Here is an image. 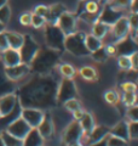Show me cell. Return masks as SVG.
Masks as SVG:
<instances>
[{"label": "cell", "mask_w": 138, "mask_h": 146, "mask_svg": "<svg viewBox=\"0 0 138 146\" xmlns=\"http://www.w3.org/2000/svg\"><path fill=\"white\" fill-rule=\"evenodd\" d=\"M87 146H107V138L101 140V141H97L95 144H91V145H87Z\"/></svg>", "instance_id": "681fc988"}, {"label": "cell", "mask_w": 138, "mask_h": 146, "mask_svg": "<svg viewBox=\"0 0 138 146\" xmlns=\"http://www.w3.org/2000/svg\"><path fill=\"white\" fill-rule=\"evenodd\" d=\"M78 74L81 77V79L90 82V83H95V82H97L99 79L98 71L96 70V67L90 66V65L80 67L79 71H78Z\"/></svg>", "instance_id": "44dd1931"}, {"label": "cell", "mask_w": 138, "mask_h": 146, "mask_svg": "<svg viewBox=\"0 0 138 146\" xmlns=\"http://www.w3.org/2000/svg\"><path fill=\"white\" fill-rule=\"evenodd\" d=\"M125 119H127L128 122H138V104L133 105L131 107H127Z\"/></svg>", "instance_id": "8d00e7d4"}, {"label": "cell", "mask_w": 138, "mask_h": 146, "mask_svg": "<svg viewBox=\"0 0 138 146\" xmlns=\"http://www.w3.org/2000/svg\"><path fill=\"white\" fill-rule=\"evenodd\" d=\"M61 54L62 52L52 50L47 46L45 49L40 48L34 60L29 65L30 72L33 74H50V73H52L61 61Z\"/></svg>", "instance_id": "7a4b0ae2"}, {"label": "cell", "mask_w": 138, "mask_h": 146, "mask_svg": "<svg viewBox=\"0 0 138 146\" xmlns=\"http://www.w3.org/2000/svg\"><path fill=\"white\" fill-rule=\"evenodd\" d=\"M124 15H125L124 12L118 11V10H115V9L110 7L108 4H104V5H102V7H101L98 21L104 22V23H107L109 26H113L115 22Z\"/></svg>", "instance_id": "2e32d148"}, {"label": "cell", "mask_w": 138, "mask_h": 146, "mask_svg": "<svg viewBox=\"0 0 138 146\" xmlns=\"http://www.w3.org/2000/svg\"><path fill=\"white\" fill-rule=\"evenodd\" d=\"M136 85H137V91H136V93L138 95V77H137V80H136Z\"/></svg>", "instance_id": "9f6ffc18"}, {"label": "cell", "mask_w": 138, "mask_h": 146, "mask_svg": "<svg viewBox=\"0 0 138 146\" xmlns=\"http://www.w3.org/2000/svg\"><path fill=\"white\" fill-rule=\"evenodd\" d=\"M130 12H138V0H132Z\"/></svg>", "instance_id": "c3c4849f"}, {"label": "cell", "mask_w": 138, "mask_h": 146, "mask_svg": "<svg viewBox=\"0 0 138 146\" xmlns=\"http://www.w3.org/2000/svg\"><path fill=\"white\" fill-rule=\"evenodd\" d=\"M6 4H9V0H0V7L6 5Z\"/></svg>", "instance_id": "816d5d0a"}, {"label": "cell", "mask_w": 138, "mask_h": 146, "mask_svg": "<svg viewBox=\"0 0 138 146\" xmlns=\"http://www.w3.org/2000/svg\"><path fill=\"white\" fill-rule=\"evenodd\" d=\"M0 58H1V62H3L4 67H12V66L20 65V63L22 62L20 50H15V49H11V48L1 51V54H0Z\"/></svg>", "instance_id": "ac0fdd59"}, {"label": "cell", "mask_w": 138, "mask_h": 146, "mask_svg": "<svg viewBox=\"0 0 138 146\" xmlns=\"http://www.w3.org/2000/svg\"><path fill=\"white\" fill-rule=\"evenodd\" d=\"M32 129H33V128H30V125L28 123L20 116V117H17L16 119H13L10 124H7L4 130H6L9 134L16 136L18 139L24 140V138L29 134V131Z\"/></svg>", "instance_id": "30bf717a"}, {"label": "cell", "mask_w": 138, "mask_h": 146, "mask_svg": "<svg viewBox=\"0 0 138 146\" xmlns=\"http://www.w3.org/2000/svg\"><path fill=\"white\" fill-rule=\"evenodd\" d=\"M11 20V7L9 4L0 7V23L6 26Z\"/></svg>", "instance_id": "836d02e7"}, {"label": "cell", "mask_w": 138, "mask_h": 146, "mask_svg": "<svg viewBox=\"0 0 138 146\" xmlns=\"http://www.w3.org/2000/svg\"><path fill=\"white\" fill-rule=\"evenodd\" d=\"M120 100L122 101V105L127 107H131L133 105H136L138 101V95L135 91H124L122 96L120 98Z\"/></svg>", "instance_id": "4dcf8cb0"}, {"label": "cell", "mask_w": 138, "mask_h": 146, "mask_svg": "<svg viewBox=\"0 0 138 146\" xmlns=\"http://www.w3.org/2000/svg\"><path fill=\"white\" fill-rule=\"evenodd\" d=\"M130 58H131L132 71L138 72V50H137V51H135L133 54H131V55H130Z\"/></svg>", "instance_id": "7dc6e473"}, {"label": "cell", "mask_w": 138, "mask_h": 146, "mask_svg": "<svg viewBox=\"0 0 138 146\" xmlns=\"http://www.w3.org/2000/svg\"><path fill=\"white\" fill-rule=\"evenodd\" d=\"M43 146H45V145H43Z\"/></svg>", "instance_id": "91938a15"}, {"label": "cell", "mask_w": 138, "mask_h": 146, "mask_svg": "<svg viewBox=\"0 0 138 146\" xmlns=\"http://www.w3.org/2000/svg\"><path fill=\"white\" fill-rule=\"evenodd\" d=\"M85 45H86L87 50H89L90 54H91V52L96 51V50H98L99 48H102L104 45V42L102 39H98L97 36L92 35L91 33H86V35H85Z\"/></svg>", "instance_id": "4316f807"}, {"label": "cell", "mask_w": 138, "mask_h": 146, "mask_svg": "<svg viewBox=\"0 0 138 146\" xmlns=\"http://www.w3.org/2000/svg\"><path fill=\"white\" fill-rule=\"evenodd\" d=\"M109 1V0H99V3H101V5H104V4H107Z\"/></svg>", "instance_id": "f5cc1de1"}, {"label": "cell", "mask_w": 138, "mask_h": 146, "mask_svg": "<svg viewBox=\"0 0 138 146\" xmlns=\"http://www.w3.org/2000/svg\"><path fill=\"white\" fill-rule=\"evenodd\" d=\"M78 23H79V20H78L76 13L67 10L59 16L56 25L63 32L64 35H69L78 31Z\"/></svg>", "instance_id": "9c48e42d"}, {"label": "cell", "mask_w": 138, "mask_h": 146, "mask_svg": "<svg viewBox=\"0 0 138 146\" xmlns=\"http://www.w3.org/2000/svg\"><path fill=\"white\" fill-rule=\"evenodd\" d=\"M130 34H131V28H130V25H128L127 16L124 15V16H121L120 18H119L112 27H110V32L108 34V36H110L109 43L116 44Z\"/></svg>", "instance_id": "8992f818"}, {"label": "cell", "mask_w": 138, "mask_h": 146, "mask_svg": "<svg viewBox=\"0 0 138 146\" xmlns=\"http://www.w3.org/2000/svg\"><path fill=\"white\" fill-rule=\"evenodd\" d=\"M0 139H1L4 146H23V140L18 139L11 134H9L6 130H1V133H0Z\"/></svg>", "instance_id": "83f0119b"}, {"label": "cell", "mask_w": 138, "mask_h": 146, "mask_svg": "<svg viewBox=\"0 0 138 146\" xmlns=\"http://www.w3.org/2000/svg\"><path fill=\"white\" fill-rule=\"evenodd\" d=\"M120 89L122 91H137V85H136V82H132V80H126L122 84H120Z\"/></svg>", "instance_id": "b9f144b4"}, {"label": "cell", "mask_w": 138, "mask_h": 146, "mask_svg": "<svg viewBox=\"0 0 138 146\" xmlns=\"http://www.w3.org/2000/svg\"><path fill=\"white\" fill-rule=\"evenodd\" d=\"M36 130L39 131V134L41 135V138L44 140L52 138V135L55 134V121H53V116L50 110H46L45 111L44 119L38 125Z\"/></svg>", "instance_id": "4fadbf2b"}, {"label": "cell", "mask_w": 138, "mask_h": 146, "mask_svg": "<svg viewBox=\"0 0 138 146\" xmlns=\"http://www.w3.org/2000/svg\"><path fill=\"white\" fill-rule=\"evenodd\" d=\"M107 146H130V141H126L121 138L109 134L107 136Z\"/></svg>", "instance_id": "d590c367"}, {"label": "cell", "mask_w": 138, "mask_h": 146, "mask_svg": "<svg viewBox=\"0 0 138 146\" xmlns=\"http://www.w3.org/2000/svg\"><path fill=\"white\" fill-rule=\"evenodd\" d=\"M115 46H116V55H127V56H130L131 54L138 50V40L133 36V34H130L115 44Z\"/></svg>", "instance_id": "9a60e30c"}, {"label": "cell", "mask_w": 138, "mask_h": 146, "mask_svg": "<svg viewBox=\"0 0 138 146\" xmlns=\"http://www.w3.org/2000/svg\"><path fill=\"white\" fill-rule=\"evenodd\" d=\"M132 34H133V36H135V38H136V39L138 40V29H137V31L135 32V33H132Z\"/></svg>", "instance_id": "db71d44e"}, {"label": "cell", "mask_w": 138, "mask_h": 146, "mask_svg": "<svg viewBox=\"0 0 138 146\" xmlns=\"http://www.w3.org/2000/svg\"><path fill=\"white\" fill-rule=\"evenodd\" d=\"M107 4L110 7H113V9H115V10H118V11H121V12L128 11L130 12L132 0H109Z\"/></svg>", "instance_id": "f546056e"}, {"label": "cell", "mask_w": 138, "mask_h": 146, "mask_svg": "<svg viewBox=\"0 0 138 146\" xmlns=\"http://www.w3.org/2000/svg\"><path fill=\"white\" fill-rule=\"evenodd\" d=\"M56 70L58 71L61 78H64V79H74L78 76L76 68L68 62H59L56 67Z\"/></svg>", "instance_id": "603a6c76"}, {"label": "cell", "mask_w": 138, "mask_h": 146, "mask_svg": "<svg viewBox=\"0 0 138 146\" xmlns=\"http://www.w3.org/2000/svg\"><path fill=\"white\" fill-rule=\"evenodd\" d=\"M62 106H63V108L66 110V111H68L69 113H72L73 111H75V110L82 107V106H81L80 100L78 99V98H73V99L67 100L66 102H63Z\"/></svg>", "instance_id": "e575fe53"}, {"label": "cell", "mask_w": 138, "mask_h": 146, "mask_svg": "<svg viewBox=\"0 0 138 146\" xmlns=\"http://www.w3.org/2000/svg\"><path fill=\"white\" fill-rule=\"evenodd\" d=\"M30 73H32L30 66L27 65V63H23V62H21L20 65L12 66V67H4V74H5L6 78L10 82H12V83H16V82L24 79Z\"/></svg>", "instance_id": "8fae6325"}, {"label": "cell", "mask_w": 138, "mask_h": 146, "mask_svg": "<svg viewBox=\"0 0 138 146\" xmlns=\"http://www.w3.org/2000/svg\"><path fill=\"white\" fill-rule=\"evenodd\" d=\"M20 116L28 123L30 128L36 129L38 125L41 123V121L44 119L45 111L40 108H35V107H22Z\"/></svg>", "instance_id": "7c38bea8"}, {"label": "cell", "mask_w": 138, "mask_h": 146, "mask_svg": "<svg viewBox=\"0 0 138 146\" xmlns=\"http://www.w3.org/2000/svg\"><path fill=\"white\" fill-rule=\"evenodd\" d=\"M82 136H84V133H82L79 122L72 119V122H69L62 131V145L69 146L75 141H81Z\"/></svg>", "instance_id": "ba28073f"}, {"label": "cell", "mask_w": 138, "mask_h": 146, "mask_svg": "<svg viewBox=\"0 0 138 146\" xmlns=\"http://www.w3.org/2000/svg\"><path fill=\"white\" fill-rule=\"evenodd\" d=\"M109 134H112L118 138H121L126 141H130V133H128V121L127 119H121L119 121L114 127L110 128Z\"/></svg>", "instance_id": "d6986e66"}, {"label": "cell", "mask_w": 138, "mask_h": 146, "mask_svg": "<svg viewBox=\"0 0 138 146\" xmlns=\"http://www.w3.org/2000/svg\"><path fill=\"white\" fill-rule=\"evenodd\" d=\"M18 104L17 94L15 91L0 95V117H5L15 110Z\"/></svg>", "instance_id": "5bb4252c"}, {"label": "cell", "mask_w": 138, "mask_h": 146, "mask_svg": "<svg viewBox=\"0 0 138 146\" xmlns=\"http://www.w3.org/2000/svg\"><path fill=\"white\" fill-rule=\"evenodd\" d=\"M90 57L92 58L93 61L96 62H107L109 60V55L107 54V51H105V49H104V45L102 48H99L98 50H96V51L93 52H91L90 54Z\"/></svg>", "instance_id": "1f68e13d"}, {"label": "cell", "mask_w": 138, "mask_h": 146, "mask_svg": "<svg viewBox=\"0 0 138 146\" xmlns=\"http://www.w3.org/2000/svg\"><path fill=\"white\" fill-rule=\"evenodd\" d=\"M110 27H112V26L104 23V22L97 21V22H95V23L91 26L90 33L92 35L97 36L98 39H102L104 42V39H107V36H108L109 32H110Z\"/></svg>", "instance_id": "7402d4cb"}, {"label": "cell", "mask_w": 138, "mask_h": 146, "mask_svg": "<svg viewBox=\"0 0 138 146\" xmlns=\"http://www.w3.org/2000/svg\"><path fill=\"white\" fill-rule=\"evenodd\" d=\"M47 12H49V6L47 5H44V4H40V5H36L33 13H35V15H39V16H43L46 18V16H47Z\"/></svg>", "instance_id": "7bdbcfd3"}, {"label": "cell", "mask_w": 138, "mask_h": 146, "mask_svg": "<svg viewBox=\"0 0 138 146\" xmlns=\"http://www.w3.org/2000/svg\"><path fill=\"white\" fill-rule=\"evenodd\" d=\"M118 66L121 71H132V65H131V58L127 55H118Z\"/></svg>", "instance_id": "d6a6232c"}, {"label": "cell", "mask_w": 138, "mask_h": 146, "mask_svg": "<svg viewBox=\"0 0 138 146\" xmlns=\"http://www.w3.org/2000/svg\"><path fill=\"white\" fill-rule=\"evenodd\" d=\"M85 111H86V110H85L84 107H80V108L75 110V111H73V112H72V118H73L74 121H78V122H79L81 118H82V116H84Z\"/></svg>", "instance_id": "bcb514c9"}, {"label": "cell", "mask_w": 138, "mask_h": 146, "mask_svg": "<svg viewBox=\"0 0 138 146\" xmlns=\"http://www.w3.org/2000/svg\"><path fill=\"white\" fill-rule=\"evenodd\" d=\"M46 18L43 17V16H39V15H35V13H33L32 15V23L30 26L33 27V28L35 29H40V28H44V27L46 26Z\"/></svg>", "instance_id": "74e56055"}, {"label": "cell", "mask_w": 138, "mask_h": 146, "mask_svg": "<svg viewBox=\"0 0 138 146\" xmlns=\"http://www.w3.org/2000/svg\"><path fill=\"white\" fill-rule=\"evenodd\" d=\"M4 29H5V26H4V25H1V23H0V32H3Z\"/></svg>", "instance_id": "11a10c76"}, {"label": "cell", "mask_w": 138, "mask_h": 146, "mask_svg": "<svg viewBox=\"0 0 138 146\" xmlns=\"http://www.w3.org/2000/svg\"><path fill=\"white\" fill-rule=\"evenodd\" d=\"M64 38L66 35L58 28L57 25H49L46 23L44 27V39L46 46L56 50V51L63 52L64 51Z\"/></svg>", "instance_id": "277c9868"}, {"label": "cell", "mask_w": 138, "mask_h": 146, "mask_svg": "<svg viewBox=\"0 0 138 146\" xmlns=\"http://www.w3.org/2000/svg\"><path fill=\"white\" fill-rule=\"evenodd\" d=\"M127 20L131 28V33H135L138 29V12H130V15L127 16Z\"/></svg>", "instance_id": "ab89813d"}, {"label": "cell", "mask_w": 138, "mask_h": 146, "mask_svg": "<svg viewBox=\"0 0 138 146\" xmlns=\"http://www.w3.org/2000/svg\"><path fill=\"white\" fill-rule=\"evenodd\" d=\"M79 1H85V0H79Z\"/></svg>", "instance_id": "680465c9"}, {"label": "cell", "mask_w": 138, "mask_h": 146, "mask_svg": "<svg viewBox=\"0 0 138 146\" xmlns=\"http://www.w3.org/2000/svg\"><path fill=\"white\" fill-rule=\"evenodd\" d=\"M78 93H79V91H78L74 79L61 78V80H59V83H58V86H57L56 104L58 106H62L63 102H66L67 100L79 96Z\"/></svg>", "instance_id": "5b68a950"}, {"label": "cell", "mask_w": 138, "mask_h": 146, "mask_svg": "<svg viewBox=\"0 0 138 146\" xmlns=\"http://www.w3.org/2000/svg\"><path fill=\"white\" fill-rule=\"evenodd\" d=\"M59 80L52 73L34 74L32 78L17 89V99L21 107H35L51 110L57 106L56 94Z\"/></svg>", "instance_id": "6da1fadb"}, {"label": "cell", "mask_w": 138, "mask_h": 146, "mask_svg": "<svg viewBox=\"0 0 138 146\" xmlns=\"http://www.w3.org/2000/svg\"><path fill=\"white\" fill-rule=\"evenodd\" d=\"M6 49H9V43L6 38V32L4 29L3 32H0V52Z\"/></svg>", "instance_id": "ee69618b"}, {"label": "cell", "mask_w": 138, "mask_h": 146, "mask_svg": "<svg viewBox=\"0 0 138 146\" xmlns=\"http://www.w3.org/2000/svg\"><path fill=\"white\" fill-rule=\"evenodd\" d=\"M40 50V45L36 43V40L30 34H24V42H23L22 48L20 49L21 58L23 63L30 65V62L34 60L36 54Z\"/></svg>", "instance_id": "52a82bcc"}, {"label": "cell", "mask_w": 138, "mask_h": 146, "mask_svg": "<svg viewBox=\"0 0 138 146\" xmlns=\"http://www.w3.org/2000/svg\"><path fill=\"white\" fill-rule=\"evenodd\" d=\"M79 124L81 127L82 129V133H84V136L90 134L92 130H93V128L97 125L96 124V119H95V116L92 115L91 112H87L85 111L84 116H82V118L79 121Z\"/></svg>", "instance_id": "d4e9b609"}, {"label": "cell", "mask_w": 138, "mask_h": 146, "mask_svg": "<svg viewBox=\"0 0 138 146\" xmlns=\"http://www.w3.org/2000/svg\"><path fill=\"white\" fill-rule=\"evenodd\" d=\"M104 101L108 105H112V106H116L120 102V93L116 89H108L103 95Z\"/></svg>", "instance_id": "f1b7e54d"}, {"label": "cell", "mask_w": 138, "mask_h": 146, "mask_svg": "<svg viewBox=\"0 0 138 146\" xmlns=\"http://www.w3.org/2000/svg\"><path fill=\"white\" fill-rule=\"evenodd\" d=\"M44 139L41 138L39 131L36 129H32L29 134L26 136L23 140V146H43L44 145Z\"/></svg>", "instance_id": "484cf974"}, {"label": "cell", "mask_w": 138, "mask_h": 146, "mask_svg": "<svg viewBox=\"0 0 138 146\" xmlns=\"http://www.w3.org/2000/svg\"><path fill=\"white\" fill-rule=\"evenodd\" d=\"M85 35L86 33L82 31H76L73 34L66 35L64 38V51L72 54L76 57H86L90 56V51L85 45Z\"/></svg>", "instance_id": "3957f363"}, {"label": "cell", "mask_w": 138, "mask_h": 146, "mask_svg": "<svg viewBox=\"0 0 138 146\" xmlns=\"http://www.w3.org/2000/svg\"><path fill=\"white\" fill-rule=\"evenodd\" d=\"M0 146H4V144H3V141H1V139H0Z\"/></svg>", "instance_id": "6f0895ef"}, {"label": "cell", "mask_w": 138, "mask_h": 146, "mask_svg": "<svg viewBox=\"0 0 138 146\" xmlns=\"http://www.w3.org/2000/svg\"><path fill=\"white\" fill-rule=\"evenodd\" d=\"M104 49L107 51V54L109 55V57L116 56V46H115V44H112V43L104 44Z\"/></svg>", "instance_id": "f6af8a7d"}, {"label": "cell", "mask_w": 138, "mask_h": 146, "mask_svg": "<svg viewBox=\"0 0 138 146\" xmlns=\"http://www.w3.org/2000/svg\"><path fill=\"white\" fill-rule=\"evenodd\" d=\"M109 130H110L109 127H105V125H96L93 128V130H92L90 134L82 136L81 141L85 144V146L91 145V144H95V143H97V141H101V140H103V139L107 138V136L109 135Z\"/></svg>", "instance_id": "e0dca14e"}, {"label": "cell", "mask_w": 138, "mask_h": 146, "mask_svg": "<svg viewBox=\"0 0 138 146\" xmlns=\"http://www.w3.org/2000/svg\"><path fill=\"white\" fill-rule=\"evenodd\" d=\"M130 141H138V122H128Z\"/></svg>", "instance_id": "f35d334b"}, {"label": "cell", "mask_w": 138, "mask_h": 146, "mask_svg": "<svg viewBox=\"0 0 138 146\" xmlns=\"http://www.w3.org/2000/svg\"><path fill=\"white\" fill-rule=\"evenodd\" d=\"M32 15H33V12H29V11L22 12L20 16V23L24 27H29L32 23Z\"/></svg>", "instance_id": "60d3db41"}, {"label": "cell", "mask_w": 138, "mask_h": 146, "mask_svg": "<svg viewBox=\"0 0 138 146\" xmlns=\"http://www.w3.org/2000/svg\"><path fill=\"white\" fill-rule=\"evenodd\" d=\"M64 11H67V7L64 6L62 3H55L52 5H50L47 16H46V22H47L49 25H56L59 16H61Z\"/></svg>", "instance_id": "ffe728a7"}, {"label": "cell", "mask_w": 138, "mask_h": 146, "mask_svg": "<svg viewBox=\"0 0 138 146\" xmlns=\"http://www.w3.org/2000/svg\"><path fill=\"white\" fill-rule=\"evenodd\" d=\"M5 32H6L9 48L20 50L23 45V42H24V34L18 33V32H15V31H5Z\"/></svg>", "instance_id": "cb8c5ba5"}, {"label": "cell", "mask_w": 138, "mask_h": 146, "mask_svg": "<svg viewBox=\"0 0 138 146\" xmlns=\"http://www.w3.org/2000/svg\"><path fill=\"white\" fill-rule=\"evenodd\" d=\"M69 146H85V144L82 143V141H75V143H73L70 144Z\"/></svg>", "instance_id": "f907efd6"}]
</instances>
